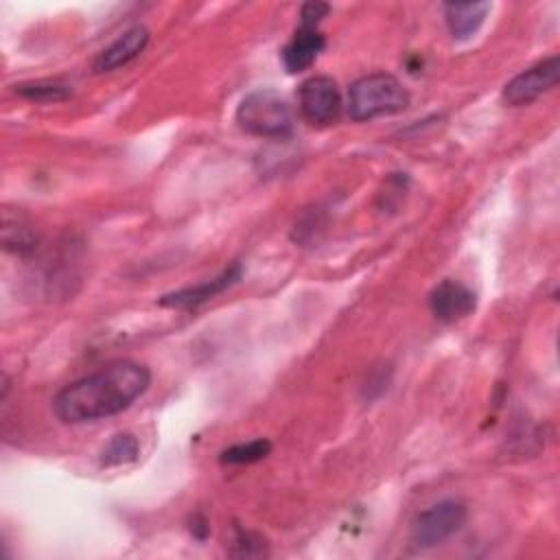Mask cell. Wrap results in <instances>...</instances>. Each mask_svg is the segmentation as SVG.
Instances as JSON below:
<instances>
[{
    "label": "cell",
    "mask_w": 560,
    "mask_h": 560,
    "mask_svg": "<svg viewBox=\"0 0 560 560\" xmlns=\"http://www.w3.org/2000/svg\"><path fill=\"white\" fill-rule=\"evenodd\" d=\"M151 385L147 365L122 359L77 378L52 398L55 416L66 424H83L116 416L131 407Z\"/></svg>",
    "instance_id": "cell-1"
},
{
    "label": "cell",
    "mask_w": 560,
    "mask_h": 560,
    "mask_svg": "<svg viewBox=\"0 0 560 560\" xmlns=\"http://www.w3.org/2000/svg\"><path fill=\"white\" fill-rule=\"evenodd\" d=\"M409 105L407 88L387 72H374L357 79L348 90V116L354 122L392 116Z\"/></svg>",
    "instance_id": "cell-2"
},
{
    "label": "cell",
    "mask_w": 560,
    "mask_h": 560,
    "mask_svg": "<svg viewBox=\"0 0 560 560\" xmlns=\"http://www.w3.org/2000/svg\"><path fill=\"white\" fill-rule=\"evenodd\" d=\"M236 122L243 131L258 138H284L293 129V112L280 92L260 88L241 101Z\"/></svg>",
    "instance_id": "cell-3"
},
{
    "label": "cell",
    "mask_w": 560,
    "mask_h": 560,
    "mask_svg": "<svg viewBox=\"0 0 560 560\" xmlns=\"http://www.w3.org/2000/svg\"><path fill=\"white\" fill-rule=\"evenodd\" d=\"M466 516L468 512L462 501L444 499L416 516L411 525V540L422 549L435 547L457 534L464 527Z\"/></svg>",
    "instance_id": "cell-4"
},
{
    "label": "cell",
    "mask_w": 560,
    "mask_h": 560,
    "mask_svg": "<svg viewBox=\"0 0 560 560\" xmlns=\"http://www.w3.org/2000/svg\"><path fill=\"white\" fill-rule=\"evenodd\" d=\"M558 74H560V59L558 55H551L534 63L532 68L523 70L512 81H508L503 88V101L512 107L529 105L532 101H536L538 96L556 88Z\"/></svg>",
    "instance_id": "cell-5"
},
{
    "label": "cell",
    "mask_w": 560,
    "mask_h": 560,
    "mask_svg": "<svg viewBox=\"0 0 560 560\" xmlns=\"http://www.w3.org/2000/svg\"><path fill=\"white\" fill-rule=\"evenodd\" d=\"M298 103L311 125H330L341 114V94L330 77H311L300 85Z\"/></svg>",
    "instance_id": "cell-6"
},
{
    "label": "cell",
    "mask_w": 560,
    "mask_h": 560,
    "mask_svg": "<svg viewBox=\"0 0 560 560\" xmlns=\"http://www.w3.org/2000/svg\"><path fill=\"white\" fill-rule=\"evenodd\" d=\"M238 280H241V262H232L230 267H225L212 280H203L195 287H184V289H177L173 293L162 295L160 304L171 306V308H197L203 302L221 295L225 289H230Z\"/></svg>",
    "instance_id": "cell-7"
},
{
    "label": "cell",
    "mask_w": 560,
    "mask_h": 560,
    "mask_svg": "<svg viewBox=\"0 0 560 560\" xmlns=\"http://www.w3.org/2000/svg\"><path fill=\"white\" fill-rule=\"evenodd\" d=\"M475 293L457 280H442L429 295L431 313L444 324H455L468 317L475 311Z\"/></svg>",
    "instance_id": "cell-8"
},
{
    "label": "cell",
    "mask_w": 560,
    "mask_h": 560,
    "mask_svg": "<svg viewBox=\"0 0 560 560\" xmlns=\"http://www.w3.org/2000/svg\"><path fill=\"white\" fill-rule=\"evenodd\" d=\"M149 44V28L142 24H136L127 28L122 35H118L107 48L98 52L94 59V72H112L120 66H127L133 61Z\"/></svg>",
    "instance_id": "cell-9"
},
{
    "label": "cell",
    "mask_w": 560,
    "mask_h": 560,
    "mask_svg": "<svg viewBox=\"0 0 560 560\" xmlns=\"http://www.w3.org/2000/svg\"><path fill=\"white\" fill-rule=\"evenodd\" d=\"M326 39L317 26L300 24L289 44L282 48V63L289 72H302L311 68V63L322 52Z\"/></svg>",
    "instance_id": "cell-10"
},
{
    "label": "cell",
    "mask_w": 560,
    "mask_h": 560,
    "mask_svg": "<svg viewBox=\"0 0 560 560\" xmlns=\"http://www.w3.org/2000/svg\"><path fill=\"white\" fill-rule=\"evenodd\" d=\"M488 11L490 2H446L444 20L455 39H466L479 31Z\"/></svg>",
    "instance_id": "cell-11"
},
{
    "label": "cell",
    "mask_w": 560,
    "mask_h": 560,
    "mask_svg": "<svg viewBox=\"0 0 560 560\" xmlns=\"http://www.w3.org/2000/svg\"><path fill=\"white\" fill-rule=\"evenodd\" d=\"M15 94L35 103H55V101H66L72 94V90L61 81L42 79V81H28V83L15 85Z\"/></svg>",
    "instance_id": "cell-12"
},
{
    "label": "cell",
    "mask_w": 560,
    "mask_h": 560,
    "mask_svg": "<svg viewBox=\"0 0 560 560\" xmlns=\"http://www.w3.org/2000/svg\"><path fill=\"white\" fill-rule=\"evenodd\" d=\"M140 444L131 433H116L101 451V466H120L138 457Z\"/></svg>",
    "instance_id": "cell-13"
},
{
    "label": "cell",
    "mask_w": 560,
    "mask_h": 560,
    "mask_svg": "<svg viewBox=\"0 0 560 560\" xmlns=\"http://www.w3.org/2000/svg\"><path fill=\"white\" fill-rule=\"evenodd\" d=\"M271 451V442L258 438L252 442H243V444H234L230 448H225L221 453V464H230V466H241V464H254L260 462L269 455Z\"/></svg>",
    "instance_id": "cell-14"
},
{
    "label": "cell",
    "mask_w": 560,
    "mask_h": 560,
    "mask_svg": "<svg viewBox=\"0 0 560 560\" xmlns=\"http://www.w3.org/2000/svg\"><path fill=\"white\" fill-rule=\"evenodd\" d=\"M234 542L241 547V551H236L238 556H258V553H262V547H265L256 534L245 532V529H236Z\"/></svg>",
    "instance_id": "cell-15"
},
{
    "label": "cell",
    "mask_w": 560,
    "mask_h": 560,
    "mask_svg": "<svg viewBox=\"0 0 560 560\" xmlns=\"http://www.w3.org/2000/svg\"><path fill=\"white\" fill-rule=\"evenodd\" d=\"M328 11H330V7L326 2H306L300 11V24L317 26L328 15Z\"/></svg>",
    "instance_id": "cell-16"
}]
</instances>
